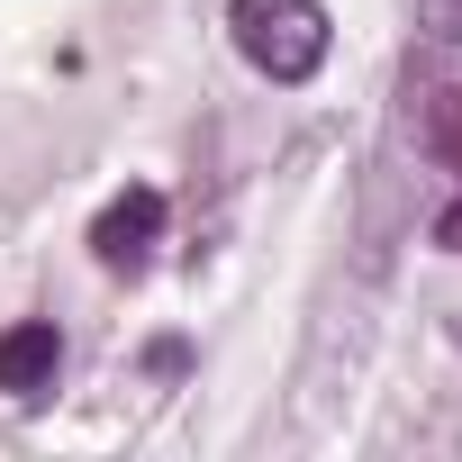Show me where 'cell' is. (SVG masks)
I'll list each match as a JSON object with an SVG mask.
<instances>
[{
	"label": "cell",
	"mask_w": 462,
	"mask_h": 462,
	"mask_svg": "<svg viewBox=\"0 0 462 462\" xmlns=\"http://www.w3.org/2000/svg\"><path fill=\"white\" fill-rule=\"evenodd\" d=\"M226 28H236V55L263 82H282V91H300L327 64V46H336L318 0H226Z\"/></svg>",
	"instance_id": "7a4b0ae2"
},
{
	"label": "cell",
	"mask_w": 462,
	"mask_h": 462,
	"mask_svg": "<svg viewBox=\"0 0 462 462\" xmlns=\"http://www.w3.org/2000/svg\"><path fill=\"white\" fill-rule=\"evenodd\" d=\"M55 381H64V336H55V318L0 327V390H10L19 408H37V399H55Z\"/></svg>",
	"instance_id": "277c9868"
},
{
	"label": "cell",
	"mask_w": 462,
	"mask_h": 462,
	"mask_svg": "<svg viewBox=\"0 0 462 462\" xmlns=\"http://www.w3.org/2000/svg\"><path fill=\"white\" fill-rule=\"evenodd\" d=\"M408 136H417L426 172L444 181V199L426 208V236L444 254H462V37L444 19H426V46L408 64Z\"/></svg>",
	"instance_id": "6da1fadb"
},
{
	"label": "cell",
	"mask_w": 462,
	"mask_h": 462,
	"mask_svg": "<svg viewBox=\"0 0 462 462\" xmlns=\"http://www.w3.org/2000/svg\"><path fill=\"white\" fill-rule=\"evenodd\" d=\"M163 190L154 181H127L100 217H91V254H100V273H145V254H154V236H163Z\"/></svg>",
	"instance_id": "3957f363"
}]
</instances>
